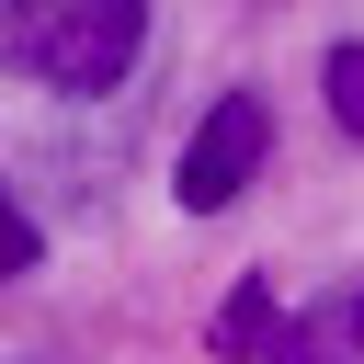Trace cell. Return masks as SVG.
Masks as SVG:
<instances>
[{
	"instance_id": "obj_2",
	"label": "cell",
	"mask_w": 364,
	"mask_h": 364,
	"mask_svg": "<svg viewBox=\"0 0 364 364\" xmlns=\"http://www.w3.org/2000/svg\"><path fill=\"white\" fill-rule=\"evenodd\" d=\"M262 159H273V102H262V91H216V102H205V125L182 136L171 193H182L193 216H228V205L262 182Z\"/></svg>"
},
{
	"instance_id": "obj_7",
	"label": "cell",
	"mask_w": 364,
	"mask_h": 364,
	"mask_svg": "<svg viewBox=\"0 0 364 364\" xmlns=\"http://www.w3.org/2000/svg\"><path fill=\"white\" fill-rule=\"evenodd\" d=\"M353 341H364V296H353Z\"/></svg>"
},
{
	"instance_id": "obj_1",
	"label": "cell",
	"mask_w": 364,
	"mask_h": 364,
	"mask_svg": "<svg viewBox=\"0 0 364 364\" xmlns=\"http://www.w3.org/2000/svg\"><path fill=\"white\" fill-rule=\"evenodd\" d=\"M148 46V0H0V57L46 91H114Z\"/></svg>"
},
{
	"instance_id": "obj_4",
	"label": "cell",
	"mask_w": 364,
	"mask_h": 364,
	"mask_svg": "<svg viewBox=\"0 0 364 364\" xmlns=\"http://www.w3.org/2000/svg\"><path fill=\"white\" fill-rule=\"evenodd\" d=\"M318 91H330V114H341V136H364V34H353V46H330V68H318Z\"/></svg>"
},
{
	"instance_id": "obj_6",
	"label": "cell",
	"mask_w": 364,
	"mask_h": 364,
	"mask_svg": "<svg viewBox=\"0 0 364 364\" xmlns=\"http://www.w3.org/2000/svg\"><path fill=\"white\" fill-rule=\"evenodd\" d=\"M262 364H341V353H330V330H284V341H273Z\"/></svg>"
},
{
	"instance_id": "obj_8",
	"label": "cell",
	"mask_w": 364,
	"mask_h": 364,
	"mask_svg": "<svg viewBox=\"0 0 364 364\" xmlns=\"http://www.w3.org/2000/svg\"><path fill=\"white\" fill-rule=\"evenodd\" d=\"M0 364H11V353H0Z\"/></svg>"
},
{
	"instance_id": "obj_3",
	"label": "cell",
	"mask_w": 364,
	"mask_h": 364,
	"mask_svg": "<svg viewBox=\"0 0 364 364\" xmlns=\"http://www.w3.org/2000/svg\"><path fill=\"white\" fill-rule=\"evenodd\" d=\"M205 341H216V353H239V364H250V353H273V341H284V318H273V284H239V296L216 307V330H205Z\"/></svg>"
},
{
	"instance_id": "obj_5",
	"label": "cell",
	"mask_w": 364,
	"mask_h": 364,
	"mask_svg": "<svg viewBox=\"0 0 364 364\" xmlns=\"http://www.w3.org/2000/svg\"><path fill=\"white\" fill-rule=\"evenodd\" d=\"M11 273H34V216L0 193V284H11Z\"/></svg>"
}]
</instances>
